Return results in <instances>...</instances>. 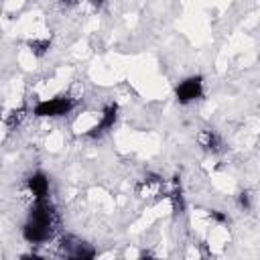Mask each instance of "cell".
<instances>
[{"label": "cell", "instance_id": "obj_1", "mask_svg": "<svg viewBox=\"0 0 260 260\" xmlns=\"http://www.w3.org/2000/svg\"><path fill=\"white\" fill-rule=\"evenodd\" d=\"M57 228H59V215L53 203L47 197L35 199V205L30 207L26 223L22 228V238L28 244H45L55 236Z\"/></svg>", "mask_w": 260, "mask_h": 260}, {"label": "cell", "instance_id": "obj_2", "mask_svg": "<svg viewBox=\"0 0 260 260\" xmlns=\"http://www.w3.org/2000/svg\"><path fill=\"white\" fill-rule=\"evenodd\" d=\"M73 108V100L67 95H57L51 100H43L35 106L32 114L39 118H57V116H65L69 114Z\"/></svg>", "mask_w": 260, "mask_h": 260}, {"label": "cell", "instance_id": "obj_3", "mask_svg": "<svg viewBox=\"0 0 260 260\" xmlns=\"http://www.w3.org/2000/svg\"><path fill=\"white\" fill-rule=\"evenodd\" d=\"M175 95H177V102H179V104H191V102L199 100V98L203 95V79H201L199 75L183 79V81L177 85Z\"/></svg>", "mask_w": 260, "mask_h": 260}, {"label": "cell", "instance_id": "obj_4", "mask_svg": "<svg viewBox=\"0 0 260 260\" xmlns=\"http://www.w3.org/2000/svg\"><path fill=\"white\" fill-rule=\"evenodd\" d=\"M61 250H63V254L67 258H73V260H85V258H93L95 256L93 248H89L87 244H83V242H79V240H75L71 236L61 240Z\"/></svg>", "mask_w": 260, "mask_h": 260}, {"label": "cell", "instance_id": "obj_5", "mask_svg": "<svg viewBox=\"0 0 260 260\" xmlns=\"http://www.w3.org/2000/svg\"><path fill=\"white\" fill-rule=\"evenodd\" d=\"M116 116H118V106H116V104H108V106L102 110V118H100V122L91 128V132H89L87 136L98 138V136H102L104 132H108V130L114 126Z\"/></svg>", "mask_w": 260, "mask_h": 260}, {"label": "cell", "instance_id": "obj_6", "mask_svg": "<svg viewBox=\"0 0 260 260\" xmlns=\"http://www.w3.org/2000/svg\"><path fill=\"white\" fill-rule=\"evenodd\" d=\"M28 191L32 193L35 199L47 197V195H49V177H47L45 173H41V171L32 173V175L28 177Z\"/></svg>", "mask_w": 260, "mask_h": 260}, {"label": "cell", "instance_id": "obj_7", "mask_svg": "<svg viewBox=\"0 0 260 260\" xmlns=\"http://www.w3.org/2000/svg\"><path fill=\"white\" fill-rule=\"evenodd\" d=\"M197 140L203 146V150H207V152H217L219 146H221V140L213 130H201L197 134Z\"/></svg>", "mask_w": 260, "mask_h": 260}, {"label": "cell", "instance_id": "obj_8", "mask_svg": "<svg viewBox=\"0 0 260 260\" xmlns=\"http://www.w3.org/2000/svg\"><path fill=\"white\" fill-rule=\"evenodd\" d=\"M24 116H26V108H18V110H12L10 112V116H8V120H6V124H8V128H16V126H20V122L24 120Z\"/></svg>", "mask_w": 260, "mask_h": 260}, {"label": "cell", "instance_id": "obj_9", "mask_svg": "<svg viewBox=\"0 0 260 260\" xmlns=\"http://www.w3.org/2000/svg\"><path fill=\"white\" fill-rule=\"evenodd\" d=\"M28 47H30V51L35 53V55H45L47 51H49V47H51V43L47 41V39H35V41H30L28 43Z\"/></svg>", "mask_w": 260, "mask_h": 260}, {"label": "cell", "instance_id": "obj_10", "mask_svg": "<svg viewBox=\"0 0 260 260\" xmlns=\"http://www.w3.org/2000/svg\"><path fill=\"white\" fill-rule=\"evenodd\" d=\"M209 217H211L213 221H217V223H228V215L221 213V211H217V209H211V211H209Z\"/></svg>", "mask_w": 260, "mask_h": 260}, {"label": "cell", "instance_id": "obj_11", "mask_svg": "<svg viewBox=\"0 0 260 260\" xmlns=\"http://www.w3.org/2000/svg\"><path fill=\"white\" fill-rule=\"evenodd\" d=\"M240 205H242L244 209H250V193H248V191L240 193Z\"/></svg>", "mask_w": 260, "mask_h": 260}, {"label": "cell", "instance_id": "obj_12", "mask_svg": "<svg viewBox=\"0 0 260 260\" xmlns=\"http://www.w3.org/2000/svg\"><path fill=\"white\" fill-rule=\"evenodd\" d=\"M91 4H93V8H102L104 6V0H89Z\"/></svg>", "mask_w": 260, "mask_h": 260}, {"label": "cell", "instance_id": "obj_13", "mask_svg": "<svg viewBox=\"0 0 260 260\" xmlns=\"http://www.w3.org/2000/svg\"><path fill=\"white\" fill-rule=\"evenodd\" d=\"M69 2H73V0H69Z\"/></svg>", "mask_w": 260, "mask_h": 260}]
</instances>
